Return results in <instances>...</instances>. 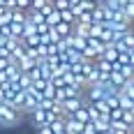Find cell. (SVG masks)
<instances>
[{
    "mask_svg": "<svg viewBox=\"0 0 134 134\" xmlns=\"http://www.w3.org/2000/svg\"><path fill=\"white\" fill-rule=\"evenodd\" d=\"M19 120H21V111L14 109V107H9V104H2V102H0V125L14 127Z\"/></svg>",
    "mask_w": 134,
    "mask_h": 134,
    "instance_id": "obj_1",
    "label": "cell"
},
{
    "mask_svg": "<svg viewBox=\"0 0 134 134\" xmlns=\"http://www.w3.org/2000/svg\"><path fill=\"white\" fill-rule=\"evenodd\" d=\"M30 118H32V122H35V127H42V125H49L51 120L60 118V116H55V113H51V111L37 107V109H32V111H30Z\"/></svg>",
    "mask_w": 134,
    "mask_h": 134,
    "instance_id": "obj_2",
    "label": "cell"
},
{
    "mask_svg": "<svg viewBox=\"0 0 134 134\" xmlns=\"http://www.w3.org/2000/svg\"><path fill=\"white\" fill-rule=\"evenodd\" d=\"M83 104H86V97H83V95H81V97H65V99L60 102V107H63V113H65V116H72V113H74L76 109H81Z\"/></svg>",
    "mask_w": 134,
    "mask_h": 134,
    "instance_id": "obj_3",
    "label": "cell"
},
{
    "mask_svg": "<svg viewBox=\"0 0 134 134\" xmlns=\"http://www.w3.org/2000/svg\"><path fill=\"white\" fill-rule=\"evenodd\" d=\"M109 132L111 134H132V130L125 127L120 120H116V122H109Z\"/></svg>",
    "mask_w": 134,
    "mask_h": 134,
    "instance_id": "obj_4",
    "label": "cell"
},
{
    "mask_svg": "<svg viewBox=\"0 0 134 134\" xmlns=\"http://www.w3.org/2000/svg\"><path fill=\"white\" fill-rule=\"evenodd\" d=\"M120 122L125 125V127L134 130V109H127V111H122V113H120Z\"/></svg>",
    "mask_w": 134,
    "mask_h": 134,
    "instance_id": "obj_5",
    "label": "cell"
},
{
    "mask_svg": "<svg viewBox=\"0 0 134 134\" xmlns=\"http://www.w3.org/2000/svg\"><path fill=\"white\" fill-rule=\"evenodd\" d=\"M55 32L60 35V37H67V35H72V23H65V21H58L55 23Z\"/></svg>",
    "mask_w": 134,
    "mask_h": 134,
    "instance_id": "obj_6",
    "label": "cell"
},
{
    "mask_svg": "<svg viewBox=\"0 0 134 134\" xmlns=\"http://www.w3.org/2000/svg\"><path fill=\"white\" fill-rule=\"evenodd\" d=\"M72 118H74V120H79V122H83V125L90 120V116H88V111H86V104H83L81 109H76V111L72 113Z\"/></svg>",
    "mask_w": 134,
    "mask_h": 134,
    "instance_id": "obj_7",
    "label": "cell"
},
{
    "mask_svg": "<svg viewBox=\"0 0 134 134\" xmlns=\"http://www.w3.org/2000/svg\"><path fill=\"white\" fill-rule=\"evenodd\" d=\"M118 72L122 74V79H134V65H120Z\"/></svg>",
    "mask_w": 134,
    "mask_h": 134,
    "instance_id": "obj_8",
    "label": "cell"
},
{
    "mask_svg": "<svg viewBox=\"0 0 134 134\" xmlns=\"http://www.w3.org/2000/svg\"><path fill=\"white\" fill-rule=\"evenodd\" d=\"M60 21H65V23H74V21H76V16H74L72 9H63V12H60Z\"/></svg>",
    "mask_w": 134,
    "mask_h": 134,
    "instance_id": "obj_9",
    "label": "cell"
},
{
    "mask_svg": "<svg viewBox=\"0 0 134 134\" xmlns=\"http://www.w3.org/2000/svg\"><path fill=\"white\" fill-rule=\"evenodd\" d=\"M51 5H53L58 12H63V9H69V0H53Z\"/></svg>",
    "mask_w": 134,
    "mask_h": 134,
    "instance_id": "obj_10",
    "label": "cell"
},
{
    "mask_svg": "<svg viewBox=\"0 0 134 134\" xmlns=\"http://www.w3.org/2000/svg\"><path fill=\"white\" fill-rule=\"evenodd\" d=\"M16 9L28 12V9H30V0H16Z\"/></svg>",
    "mask_w": 134,
    "mask_h": 134,
    "instance_id": "obj_11",
    "label": "cell"
},
{
    "mask_svg": "<svg viewBox=\"0 0 134 134\" xmlns=\"http://www.w3.org/2000/svg\"><path fill=\"white\" fill-rule=\"evenodd\" d=\"M37 134H53V130L49 125H42V127H37Z\"/></svg>",
    "mask_w": 134,
    "mask_h": 134,
    "instance_id": "obj_12",
    "label": "cell"
},
{
    "mask_svg": "<svg viewBox=\"0 0 134 134\" xmlns=\"http://www.w3.org/2000/svg\"><path fill=\"white\" fill-rule=\"evenodd\" d=\"M90 2H97V0H90Z\"/></svg>",
    "mask_w": 134,
    "mask_h": 134,
    "instance_id": "obj_13",
    "label": "cell"
},
{
    "mask_svg": "<svg viewBox=\"0 0 134 134\" xmlns=\"http://www.w3.org/2000/svg\"><path fill=\"white\" fill-rule=\"evenodd\" d=\"M51 2H53V0H51Z\"/></svg>",
    "mask_w": 134,
    "mask_h": 134,
    "instance_id": "obj_14",
    "label": "cell"
}]
</instances>
